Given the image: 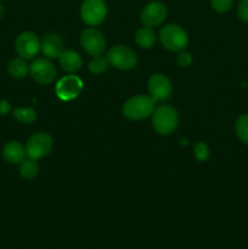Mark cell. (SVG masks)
<instances>
[{"mask_svg":"<svg viewBox=\"0 0 248 249\" xmlns=\"http://www.w3.org/2000/svg\"><path fill=\"white\" fill-rule=\"evenodd\" d=\"M58 62L66 72H77L80 70L83 65V58L79 53L73 49H66L58 56Z\"/></svg>","mask_w":248,"mask_h":249,"instance_id":"5bb4252c","label":"cell"},{"mask_svg":"<svg viewBox=\"0 0 248 249\" xmlns=\"http://www.w3.org/2000/svg\"><path fill=\"white\" fill-rule=\"evenodd\" d=\"M156 101L147 95H136L124 104L123 114L131 121H141L155 111Z\"/></svg>","mask_w":248,"mask_h":249,"instance_id":"6da1fadb","label":"cell"},{"mask_svg":"<svg viewBox=\"0 0 248 249\" xmlns=\"http://www.w3.org/2000/svg\"><path fill=\"white\" fill-rule=\"evenodd\" d=\"M40 40L33 32H23L15 40L16 53H18L19 57L24 58V60H29V58L36 56V53L40 50Z\"/></svg>","mask_w":248,"mask_h":249,"instance_id":"9c48e42d","label":"cell"},{"mask_svg":"<svg viewBox=\"0 0 248 249\" xmlns=\"http://www.w3.org/2000/svg\"><path fill=\"white\" fill-rule=\"evenodd\" d=\"M2 15H4V6H2L1 4H0V18L2 17Z\"/></svg>","mask_w":248,"mask_h":249,"instance_id":"4316f807","label":"cell"},{"mask_svg":"<svg viewBox=\"0 0 248 249\" xmlns=\"http://www.w3.org/2000/svg\"><path fill=\"white\" fill-rule=\"evenodd\" d=\"M39 167L35 160H23L19 165V174L24 179H33L38 175Z\"/></svg>","mask_w":248,"mask_h":249,"instance_id":"ac0fdd59","label":"cell"},{"mask_svg":"<svg viewBox=\"0 0 248 249\" xmlns=\"http://www.w3.org/2000/svg\"><path fill=\"white\" fill-rule=\"evenodd\" d=\"M235 129L238 139L243 143L248 145V114H242L238 117L235 124Z\"/></svg>","mask_w":248,"mask_h":249,"instance_id":"d6986e66","label":"cell"},{"mask_svg":"<svg viewBox=\"0 0 248 249\" xmlns=\"http://www.w3.org/2000/svg\"><path fill=\"white\" fill-rule=\"evenodd\" d=\"M80 43L85 53L90 56H101L106 49V39L96 28H87L80 34Z\"/></svg>","mask_w":248,"mask_h":249,"instance_id":"52a82bcc","label":"cell"},{"mask_svg":"<svg viewBox=\"0 0 248 249\" xmlns=\"http://www.w3.org/2000/svg\"><path fill=\"white\" fill-rule=\"evenodd\" d=\"M148 92L155 101H165L172 95V83L167 75L162 73L153 74L147 83Z\"/></svg>","mask_w":248,"mask_h":249,"instance_id":"8fae6325","label":"cell"},{"mask_svg":"<svg viewBox=\"0 0 248 249\" xmlns=\"http://www.w3.org/2000/svg\"><path fill=\"white\" fill-rule=\"evenodd\" d=\"M179 124V114L177 109L169 105H162L153 111L152 125L160 135H169Z\"/></svg>","mask_w":248,"mask_h":249,"instance_id":"7a4b0ae2","label":"cell"},{"mask_svg":"<svg viewBox=\"0 0 248 249\" xmlns=\"http://www.w3.org/2000/svg\"><path fill=\"white\" fill-rule=\"evenodd\" d=\"M177 62L179 63V66L181 67H189L192 62V57L187 51L181 50L177 56Z\"/></svg>","mask_w":248,"mask_h":249,"instance_id":"cb8c5ba5","label":"cell"},{"mask_svg":"<svg viewBox=\"0 0 248 249\" xmlns=\"http://www.w3.org/2000/svg\"><path fill=\"white\" fill-rule=\"evenodd\" d=\"M108 60H107V57H104V56H96L89 63V71L91 73H94V74H102V73H105L108 70Z\"/></svg>","mask_w":248,"mask_h":249,"instance_id":"ffe728a7","label":"cell"},{"mask_svg":"<svg viewBox=\"0 0 248 249\" xmlns=\"http://www.w3.org/2000/svg\"><path fill=\"white\" fill-rule=\"evenodd\" d=\"M159 40L165 49L170 51H181L189 43V36L182 27L177 24H167L159 32Z\"/></svg>","mask_w":248,"mask_h":249,"instance_id":"3957f363","label":"cell"},{"mask_svg":"<svg viewBox=\"0 0 248 249\" xmlns=\"http://www.w3.org/2000/svg\"><path fill=\"white\" fill-rule=\"evenodd\" d=\"M135 43L142 49L152 48L156 43V33L151 27H142L135 33Z\"/></svg>","mask_w":248,"mask_h":249,"instance_id":"2e32d148","label":"cell"},{"mask_svg":"<svg viewBox=\"0 0 248 249\" xmlns=\"http://www.w3.org/2000/svg\"><path fill=\"white\" fill-rule=\"evenodd\" d=\"M107 14V7L104 0H84L80 7V16L88 26H99L102 23Z\"/></svg>","mask_w":248,"mask_h":249,"instance_id":"8992f818","label":"cell"},{"mask_svg":"<svg viewBox=\"0 0 248 249\" xmlns=\"http://www.w3.org/2000/svg\"><path fill=\"white\" fill-rule=\"evenodd\" d=\"M83 89V82L77 75H65L56 84V95L62 101H71L78 97Z\"/></svg>","mask_w":248,"mask_h":249,"instance_id":"30bf717a","label":"cell"},{"mask_svg":"<svg viewBox=\"0 0 248 249\" xmlns=\"http://www.w3.org/2000/svg\"><path fill=\"white\" fill-rule=\"evenodd\" d=\"M109 66L121 71L133 70L138 65V56L130 48L124 45H116L107 51L106 55Z\"/></svg>","mask_w":248,"mask_h":249,"instance_id":"277c9868","label":"cell"},{"mask_svg":"<svg viewBox=\"0 0 248 249\" xmlns=\"http://www.w3.org/2000/svg\"><path fill=\"white\" fill-rule=\"evenodd\" d=\"M15 118L22 123H33L36 119L35 111L33 108H16L12 112Z\"/></svg>","mask_w":248,"mask_h":249,"instance_id":"44dd1931","label":"cell"},{"mask_svg":"<svg viewBox=\"0 0 248 249\" xmlns=\"http://www.w3.org/2000/svg\"><path fill=\"white\" fill-rule=\"evenodd\" d=\"M53 150V139L46 133L33 134L26 145V155L31 160H40Z\"/></svg>","mask_w":248,"mask_h":249,"instance_id":"5b68a950","label":"cell"},{"mask_svg":"<svg viewBox=\"0 0 248 249\" xmlns=\"http://www.w3.org/2000/svg\"><path fill=\"white\" fill-rule=\"evenodd\" d=\"M7 111H9V105H6V102L0 104V114H5Z\"/></svg>","mask_w":248,"mask_h":249,"instance_id":"484cf974","label":"cell"},{"mask_svg":"<svg viewBox=\"0 0 248 249\" xmlns=\"http://www.w3.org/2000/svg\"><path fill=\"white\" fill-rule=\"evenodd\" d=\"M29 72H31L32 78L36 83L44 85L53 83L56 79V74H57L56 67L46 57H40L34 60L32 65L29 66Z\"/></svg>","mask_w":248,"mask_h":249,"instance_id":"ba28073f","label":"cell"},{"mask_svg":"<svg viewBox=\"0 0 248 249\" xmlns=\"http://www.w3.org/2000/svg\"><path fill=\"white\" fill-rule=\"evenodd\" d=\"M233 0H211V5L215 11L226 12L232 6Z\"/></svg>","mask_w":248,"mask_h":249,"instance_id":"7402d4cb","label":"cell"},{"mask_svg":"<svg viewBox=\"0 0 248 249\" xmlns=\"http://www.w3.org/2000/svg\"><path fill=\"white\" fill-rule=\"evenodd\" d=\"M195 153H196V158L198 160H206L207 158L209 157V150L207 147L206 143L198 142L196 146H195Z\"/></svg>","mask_w":248,"mask_h":249,"instance_id":"603a6c76","label":"cell"},{"mask_svg":"<svg viewBox=\"0 0 248 249\" xmlns=\"http://www.w3.org/2000/svg\"><path fill=\"white\" fill-rule=\"evenodd\" d=\"M237 14L238 17H240L242 21L247 22L248 23V0H242V1L238 4Z\"/></svg>","mask_w":248,"mask_h":249,"instance_id":"d4e9b609","label":"cell"},{"mask_svg":"<svg viewBox=\"0 0 248 249\" xmlns=\"http://www.w3.org/2000/svg\"><path fill=\"white\" fill-rule=\"evenodd\" d=\"M167 17V7L163 2L153 1L143 7L141 11V22L147 27H156L162 23Z\"/></svg>","mask_w":248,"mask_h":249,"instance_id":"7c38bea8","label":"cell"},{"mask_svg":"<svg viewBox=\"0 0 248 249\" xmlns=\"http://www.w3.org/2000/svg\"><path fill=\"white\" fill-rule=\"evenodd\" d=\"M7 71H9V74L12 78H15V79H22V78H24L28 74L29 66L27 65L24 58L16 57L10 61L9 66H7Z\"/></svg>","mask_w":248,"mask_h":249,"instance_id":"e0dca14e","label":"cell"},{"mask_svg":"<svg viewBox=\"0 0 248 249\" xmlns=\"http://www.w3.org/2000/svg\"><path fill=\"white\" fill-rule=\"evenodd\" d=\"M2 157L11 164L21 163L26 157V147H23V145L18 141L7 142L2 148Z\"/></svg>","mask_w":248,"mask_h":249,"instance_id":"9a60e30c","label":"cell"},{"mask_svg":"<svg viewBox=\"0 0 248 249\" xmlns=\"http://www.w3.org/2000/svg\"><path fill=\"white\" fill-rule=\"evenodd\" d=\"M65 44H63L62 38L58 34L49 33L41 40V51L46 58H58L60 53H62Z\"/></svg>","mask_w":248,"mask_h":249,"instance_id":"4fadbf2b","label":"cell"}]
</instances>
